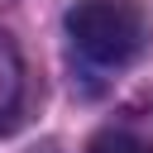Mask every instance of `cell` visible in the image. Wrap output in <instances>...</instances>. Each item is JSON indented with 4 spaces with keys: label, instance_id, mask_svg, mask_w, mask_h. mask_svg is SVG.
Segmentation results:
<instances>
[{
    "label": "cell",
    "instance_id": "cell-1",
    "mask_svg": "<svg viewBox=\"0 0 153 153\" xmlns=\"http://www.w3.org/2000/svg\"><path fill=\"white\" fill-rule=\"evenodd\" d=\"M67 38L91 67H129L148 43V19L134 0H76L67 10Z\"/></svg>",
    "mask_w": 153,
    "mask_h": 153
},
{
    "label": "cell",
    "instance_id": "cell-2",
    "mask_svg": "<svg viewBox=\"0 0 153 153\" xmlns=\"http://www.w3.org/2000/svg\"><path fill=\"white\" fill-rule=\"evenodd\" d=\"M19 110H24V62L14 43L0 33V139L19 124Z\"/></svg>",
    "mask_w": 153,
    "mask_h": 153
},
{
    "label": "cell",
    "instance_id": "cell-3",
    "mask_svg": "<svg viewBox=\"0 0 153 153\" xmlns=\"http://www.w3.org/2000/svg\"><path fill=\"white\" fill-rule=\"evenodd\" d=\"M86 153H153L139 134H129V129H100L91 143H86Z\"/></svg>",
    "mask_w": 153,
    "mask_h": 153
}]
</instances>
